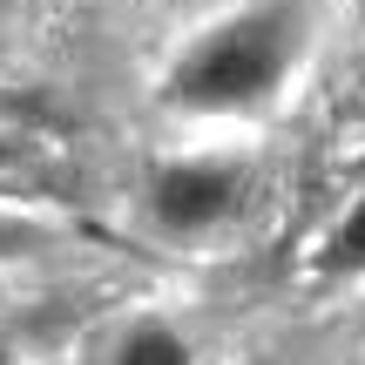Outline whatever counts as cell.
Returning <instances> with one entry per match:
<instances>
[{"instance_id": "obj_2", "label": "cell", "mask_w": 365, "mask_h": 365, "mask_svg": "<svg viewBox=\"0 0 365 365\" xmlns=\"http://www.w3.org/2000/svg\"><path fill=\"white\" fill-rule=\"evenodd\" d=\"M143 196L163 237H210L250 203V170L237 156H176L149 176Z\"/></svg>"}, {"instance_id": "obj_4", "label": "cell", "mask_w": 365, "mask_h": 365, "mask_svg": "<svg viewBox=\"0 0 365 365\" xmlns=\"http://www.w3.org/2000/svg\"><path fill=\"white\" fill-rule=\"evenodd\" d=\"M318 271L325 277H365V196L331 223L325 244H318Z\"/></svg>"}, {"instance_id": "obj_6", "label": "cell", "mask_w": 365, "mask_h": 365, "mask_svg": "<svg viewBox=\"0 0 365 365\" xmlns=\"http://www.w3.org/2000/svg\"><path fill=\"white\" fill-rule=\"evenodd\" d=\"M27 149H34V143H27V135H14V129H0V182H7L14 170H27Z\"/></svg>"}, {"instance_id": "obj_3", "label": "cell", "mask_w": 365, "mask_h": 365, "mask_svg": "<svg viewBox=\"0 0 365 365\" xmlns=\"http://www.w3.org/2000/svg\"><path fill=\"white\" fill-rule=\"evenodd\" d=\"M108 365H196V345L176 325H163V318H143V325H129L115 339Z\"/></svg>"}, {"instance_id": "obj_7", "label": "cell", "mask_w": 365, "mask_h": 365, "mask_svg": "<svg viewBox=\"0 0 365 365\" xmlns=\"http://www.w3.org/2000/svg\"><path fill=\"white\" fill-rule=\"evenodd\" d=\"M0 365H14V352H7V339H0Z\"/></svg>"}, {"instance_id": "obj_1", "label": "cell", "mask_w": 365, "mask_h": 365, "mask_svg": "<svg viewBox=\"0 0 365 365\" xmlns=\"http://www.w3.org/2000/svg\"><path fill=\"white\" fill-rule=\"evenodd\" d=\"M291 61H298V14L284 0H264L223 14L176 54L163 75V102L176 115H250L284 88Z\"/></svg>"}, {"instance_id": "obj_5", "label": "cell", "mask_w": 365, "mask_h": 365, "mask_svg": "<svg viewBox=\"0 0 365 365\" xmlns=\"http://www.w3.org/2000/svg\"><path fill=\"white\" fill-rule=\"evenodd\" d=\"M41 244H48V230H41V223L7 217V210H0V264H7V257H34Z\"/></svg>"}]
</instances>
